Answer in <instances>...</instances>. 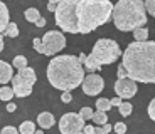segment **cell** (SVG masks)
<instances>
[{
  "label": "cell",
  "instance_id": "6da1fadb",
  "mask_svg": "<svg viewBox=\"0 0 155 134\" xmlns=\"http://www.w3.org/2000/svg\"><path fill=\"white\" fill-rule=\"evenodd\" d=\"M121 65L128 79L143 84H155V42H133L125 49Z\"/></svg>",
  "mask_w": 155,
  "mask_h": 134
},
{
  "label": "cell",
  "instance_id": "7a4b0ae2",
  "mask_svg": "<svg viewBox=\"0 0 155 134\" xmlns=\"http://www.w3.org/2000/svg\"><path fill=\"white\" fill-rule=\"evenodd\" d=\"M84 67L76 55H56L47 64V80L54 89L69 92L83 84Z\"/></svg>",
  "mask_w": 155,
  "mask_h": 134
},
{
  "label": "cell",
  "instance_id": "3957f363",
  "mask_svg": "<svg viewBox=\"0 0 155 134\" xmlns=\"http://www.w3.org/2000/svg\"><path fill=\"white\" fill-rule=\"evenodd\" d=\"M76 14L79 34H89L110 22L113 4L110 0H78Z\"/></svg>",
  "mask_w": 155,
  "mask_h": 134
},
{
  "label": "cell",
  "instance_id": "277c9868",
  "mask_svg": "<svg viewBox=\"0 0 155 134\" xmlns=\"http://www.w3.org/2000/svg\"><path fill=\"white\" fill-rule=\"evenodd\" d=\"M113 23L121 32H132L147 25V10L142 0H120L113 5Z\"/></svg>",
  "mask_w": 155,
  "mask_h": 134
},
{
  "label": "cell",
  "instance_id": "5b68a950",
  "mask_svg": "<svg viewBox=\"0 0 155 134\" xmlns=\"http://www.w3.org/2000/svg\"><path fill=\"white\" fill-rule=\"evenodd\" d=\"M121 54L123 52H121L118 42H115L111 39H98L91 54L86 57V62L83 64V67L89 70V74H94V70L101 69V65L116 62Z\"/></svg>",
  "mask_w": 155,
  "mask_h": 134
},
{
  "label": "cell",
  "instance_id": "8992f818",
  "mask_svg": "<svg viewBox=\"0 0 155 134\" xmlns=\"http://www.w3.org/2000/svg\"><path fill=\"white\" fill-rule=\"evenodd\" d=\"M78 0H59L58 10H56V25L61 30L68 34H79V25H78Z\"/></svg>",
  "mask_w": 155,
  "mask_h": 134
},
{
  "label": "cell",
  "instance_id": "52a82bcc",
  "mask_svg": "<svg viewBox=\"0 0 155 134\" xmlns=\"http://www.w3.org/2000/svg\"><path fill=\"white\" fill-rule=\"evenodd\" d=\"M42 47H44V55H54L66 47V37L59 30L46 32L42 37Z\"/></svg>",
  "mask_w": 155,
  "mask_h": 134
},
{
  "label": "cell",
  "instance_id": "ba28073f",
  "mask_svg": "<svg viewBox=\"0 0 155 134\" xmlns=\"http://www.w3.org/2000/svg\"><path fill=\"white\" fill-rule=\"evenodd\" d=\"M84 119L76 112H66L59 119V131L61 134H79L84 129Z\"/></svg>",
  "mask_w": 155,
  "mask_h": 134
},
{
  "label": "cell",
  "instance_id": "9c48e42d",
  "mask_svg": "<svg viewBox=\"0 0 155 134\" xmlns=\"http://www.w3.org/2000/svg\"><path fill=\"white\" fill-rule=\"evenodd\" d=\"M138 91V86H137L135 80L132 79H116L115 82V94L116 97L120 99H130L133 97Z\"/></svg>",
  "mask_w": 155,
  "mask_h": 134
},
{
  "label": "cell",
  "instance_id": "30bf717a",
  "mask_svg": "<svg viewBox=\"0 0 155 134\" xmlns=\"http://www.w3.org/2000/svg\"><path fill=\"white\" fill-rule=\"evenodd\" d=\"M81 87H83V92H84L86 96H96V94H100L103 91L105 80H103L101 76H98V74H89V76L84 77Z\"/></svg>",
  "mask_w": 155,
  "mask_h": 134
},
{
  "label": "cell",
  "instance_id": "8fae6325",
  "mask_svg": "<svg viewBox=\"0 0 155 134\" xmlns=\"http://www.w3.org/2000/svg\"><path fill=\"white\" fill-rule=\"evenodd\" d=\"M12 91H14V96L17 97H27L32 94V84L29 80L22 79L19 74H15L12 79Z\"/></svg>",
  "mask_w": 155,
  "mask_h": 134
},
{
  "label": "cell",
  "instance_id": "7c38bea8",
  "mask_svg": "<svg viewBox=\"0 0 155 134\" xmlns=\"http://www.w3.org/2000/svg\"><path fill=\"white\" fill-rule=\"evenodd\" d=\"M12 79H14V67H10V64H7L5 61H0V84L12 82Z\"/></svg>",
  "mask_w": 155,
  "mask_h": 134
},
{
  "label": "cell",
  "instance_id": "4fadbf2b",
  "mask_svg": "<svg viewBox=\"0 0 155 134\" xmlns=\"http://www.w3.org/2000/svg\"><path fill=\"white\" fill-rule=\"evenodd\" d=\"M54 123H56V119L51 112H41V114L37 116V124L42 127V129H51V127L54 126Z\"/></svg>",
  "mask_w": 155,
  "mask_h": 134
},
{
  "label": "cell",
  "instance_id": "5bb4252c",
  "mask_svg": "<svg viewBox=\"0 0 155 134\" xmlns=\"http://www.w3.org/2000/svg\"><path fill=\"white\" fill-rule=\"evenodd\" d=\"M8 23H10L8 22V8L4 2H0V35L5 34Z\"/></svg>",
  "mask_w": 155,
  "mask_h": 134
},
{
  "label": "cell",
  "instance_id": "9a60e30c",
  "mask_svg": "<svg viewBox=\"0 0 155 134\" xmlns=\"http://www.w3.org/2000/svg\"><path fill=\"white\" fill-rule=\"evenodd\" d=\"M20 77H22V79H25V80H29V82H31L32 86L35 84V80H37V76H35V70L34 69H31V67H24V69H20L19 72Z\"/></svg>",
  "mask_w": 155,
  "mask_h": 134
},
{
  "label": "cell",
  "instance_id": "2e32d148",
  "mask_svg": "<svg viewBox=\"0 0 155 134\" xmlns=\"http://www.w3.org/2000/svg\"><path fill=\"white\" fill-rule=\"evenodd\" d=\"M133 37H135V42H147L148 29H147V27H140V29L133 30Z\"/></svg>",
  "mask_w": 155,
  "mask_h": 134
},
{
  "label": "cell",
  "instance_id": "e0dca14e",
  "mask_svg": "<svg viewBox=\"0 0 155 134\" xmlns=\"http://www.w3.org/2000/svg\"><path fill=\"white\" fill-rule=\"evenodd\" d=\"M91 121H93L94 124H98V126H105V124H108V116H106V112H103V111H94Z\"/></svg>",
  "mask_w": 155,
  "mask_h": 134
},
{
  "label": "cell",
  "instance_id": "ac0fdd59",
  "mask_svg": "<svg viewBox=\"0 0 155 134\" xmlns=\"http://www.w3.org/2000/svg\"><path fill=\"white\" fill-rule=\"evenodd\" d=\"M24 15H25V20H27V22H32V23H37V20L41 19V12L37 10V8H27V10H25V14H24Z\"/></svg>",
  "mask_w": 155,
  "mask_h": 134
},
{
  "label": "cell",
  "instance_id": "d6986e66",
  "mask_svg": "<svg viewBox=\"0 0 155 134\" xmlns=\"http://www.w3.org/2000/svg\"><path fill=\"white\" fill-rule=\"evenodd\" d=\"M19 134H35V124L32 121H24L19 127Z\"/></svg>",
  "mask_w": 155,
  "mask_h": 134
},
{
  "label": "cell",
  "instance_id": "ffe728a7",
  "mask_svg": "<svg viewBox=\"0 0 155 134\" xmlns=\"http://www.w3.org/2000/svg\"><path fill=\"white\" fill-rule=\"evenodd\" d=\"M12 97H14V91H12V87H8V86H4V87H0V101L10 102Z\"/></svg>",
  "mask_w": 155,
  "mask_h": 134
},
{
  "label": "cell",
  "instance_id": "44dd1931",
  "mask_svg": "<svg viewBox=\"0 0 155 134\" xmlns=\"http://www.w3.org/2000/svg\"><path fill=\"white\" fill-rule=\"evenodd\" d=\"M12 67H15V69H24V67H27V57H24V55H15L14 61H12Z\"/></svg>",
  "mask_w": 155,
  "mask_h": 134
},
{
  "label": "cell",
  "instance_id": "7402d4cb",
  "mask_svg": "<svg viewBox=\"0 0 155 134\" xmlns=\"http://www.w3.org/2000/svg\"><path fill=\"white\" fill-rule=\"evenodd\" d=\"M96 107H98V111H110L111 109V102H110V99H106V97H100V99L96 101Z\"/></svg>",
  "mask_w": 155,
  "mask_h": 134
},
{
  "label": "cell",
  "instance_id": "603a6c76",
  "mask_svg": "<svg viewBox=\"0 0 155 134\" xmlns=\"http://www.w3.org/2000/svg\"><path fill=\"white\" fill-rule=\"evenodd\" d=\"M5 35H7V37H12V39L19 35V27H17L15 22H10V23H8L7 30H5Z\"/></svg>",
  "mask_w": 155,
  "mask_h": 134
},
{
  "label": "cell",
  "instance_id": "cb8c5ba5",
  "mask_svg": "<svg viewBox=\"0 0 155 134\" xmlns=\"http://www.w3.org/2000/svg\"><path fill=\"white\" fill-rule=\"evenodd\" d=\"M93 114H94V111L91 109V107H81V111H79V116H81L84 121H91L93 119Z\"/></svg>",
  "mask_w": 155,
  "mask_h": 134
},
{
  "label": "cell",
  "instance_id": "d4e9b609",
  "mask_svg": "<svg viewBox=\"0 0 155 134\" xmlns=\"http://www.w3.org/2000/svg\"><path fill=\"white\" fill-rule=\"evenodd\" d=\"M120 109V114L123 116V117H127V116H130L132 114V111H133V106L130 102H121V106L118 107Z\"/></svg>",
  "mask_w": 155,
  "mask_h": 134
},
{
  "label": "cell",
  "instance_id": "484cf974",
  "mask_svg": "<svg viewBox=\"0 0 155 134\" xmlns=\"http://www.w3.org/2000/svg\"><path fill=\"white\" fill-rule=\"evenodd\" d=\"M145 10L147 14H150L152 17H155V0H145Z\"/></svg>",
  "mask_w": 155,
  "mask_h": 134
},
{
  "label": "cell",
  "instance_id": "4316f807",
  "mask_svg": "<svg viewBox=\"0 0 155 134\" xmlns=\"http://www.w3.org/2000/svg\"><path fill=\"white\" fill-rule=\"evenodd\" d=\"M113 131H115L116 134H125L127 132V124L125 123H116L115 126H113Z\"/></svg>",
  "mask_w": 155,
  "mask_h": 134
},
{
  "label": "cell",
  "instance_id": "83f0119b",
  "mask_svg": "<svg viewBox=\"0 0 155 134\" xmlns=\"http://www.w3.org/2000/svg\"><path fill=\"white\" fill-rule=\"evenodd\" d=\"M32 44H34V49L37 50L39 54H42L44 55V47H42V39H37L35 37L34 40H32Z\"/></svg>",
  "mask_w": 155,
  "mask_h": 134
},
{
  "label": "cell",
  "instance_id": "f1b7e54d",
  "mask_svg": "<svg viewBox=\"0 0 155 134\" xmlns=\"http://www.w3.org/2000/svg\"><path fill=\"white\" fill-rule=\"evenodd\" d=\"M148 117H150L152 121H155V97L150 101V104H148Z\"/></svg>",
  "mask_w": 155,
  "mask_h": 134
},
{
  "label": "cell",
  "instance_id": "f546056e",
  "mask_svg": "<svg viewBox=\"0 0 155 134\" xmlns=\"http://www.w3.org/2000/svg\"><path fill=\"white\" fill-rule=\"evenodd\" d=\"M0 134H19V129L14 126H5L4 129H0Z\"/></svg>",
  "mask_w": 155,
  "mask_h": 134
},
{
  "label": "cell",
  "instance_id": "4dcf8cb0",
  "mask_svg": "<svg viewBox=\"0 0 155 134\" xmlns=\"http://www.w3.org/2000/svg\"><path fill=\"white\" fill-rule=\"evenodd\" d=\"M116 76H118V79H128V74H127V70H125V67L123 65H118V72H116Z\"/></svg>",
  "mask_w": 155,
  "mask_h": 134
},
{
  "label": "cell",
  "instance_id": "1f68e13d",
  "mask_svg": "<svg viewBox=\"0 0 155 134\" xmlns=\"http://www.w3.org/2000/svg\"><path fill=\"white\" fill-rule=\"evenodd\" d=\"M58 2L59 0H51L49 4H47V10L52 12V14H56V10H58Z\"/></svg>",
  "mask_w": 155,
  "mask_h": 134
},
{
  "label": "cell",
  "instance_id": "d6a6232c",
  "mask_svg": "<svg viewBox=\"0 0 155 134\" xmlns=\"http://www.w3.org/2000/svg\"><path fill=\"white\" fill-rule=\"evenodd\" d=\"M61 101L64 104H69L71 101H73V96H71L69 92H62V94H61Z\"/></svg>",
  "mask_w": 155,
  "mask_h": 134
},
{
  "label": "cell",
  "instance_id": "836d02e7",
  "mask_svg": "<svg viewBox=\"0 0 155 134\" xmlns=\"http://www.w3.org/2000/svg\"><path fill=\"white\" fill-rule=\"evenodd\" d=\"M110 102H111V107H120L121 106V102H123V101L120 99V97H113V99H110Z\"/></svg>",
  "mask_w": 155,
  "mask_h": 134
},
{
  "label": "cell",
  "instance_id": "e575fe53",
  "mask_svg": "<svg viewBox=\"0 0 155 134\" xmlns=\"http://www.w3.org/2000/svg\"><path fill=\"white\" fill-rule=\"evenodd\" d=\"M79 134H94V127L93 126H84V129H83Z\"/></svg>",
  "mask_w": 155,
  "mask_h": 134
},
{
  "label": "cell",
  "instance_id": "d590c367",
  "mask_svg": "<svg viewBox=\"0 0 155 134\" xmlns=\"http://www.w3.org/2000/svg\"><path fill=\"white\" fill-rule=\"evenodd\" d=\"M5 107H7V111H8V112H14V111L17 109V106H15L14 102H7V106H5Z\"/></svg>",
  "mask_w": 155,
  "mask_h": 134
},
{
  "label": "cell",
  "instance_id": "8d00e7d4",
  "mask_svg": "<svg viewBox=\"0 0 155 134\" xmlns=\"http://www.w3.org/2000/svg\"><path fill=\"white\" fill-rule=\"evenodd\" d=\"M101 127H103L105 134H108V132H111V131H113V126H111V124H105V126H101Z\"/></svg>",
  "mask_w": 155,
  "mask_h": 134
},
{
  "label": "cell",
  "instance_id": "74e56055",
  "mask_svg": "<svg viewBox=\"0 0 155 134\" xmlns=\"http://www.w3.org/2000/svg\"><path fill=\"white\" fill-rule=\"evenodd\" d=\"M35 25H37L39 29H41V27H44V25H46V19H44V17H41V19L37 20V23H35Z\"/></svg>",
  "mask_w": 155,
  "mask_h": 134
},
{
  "label": "cell",
  "instance_id": "f35d334b",
  "mask_svg": "<svg viewBox=\"0 0 155 134\" xmlns=\"http://www.w3.org/2000/svg\"><path fill=\"white\" fill-rule=\"evenodd\" d=\"M86 57H88V55H84V54H79V55H78V61L81 62V64H84V62H86Z\"/></svg>",
  "mask_w": 155,
  "mask_h": 134
},
{
  "label": "cell",
  "instance_id": "ab89813d",
  "mask_svg": "<svg viewBox=\"0 0 155 134\" xmlns=\"http://www.w3.org/2000/svg\"><path fill=\"white\" fill-rule=\"evenodd\" d=\"M94 134H105V131H103V127H94Z\"/></svg>",
  "mask_w": 155,
  "mask_h": 134
},
{
  "label": "cell",
  "instance_id": "60d3db41",
  "mask_svg": "<svg viewBox=\"0 0 155 134\" xmlns=\"http://www.w3.org/2000/svg\"><path fill=\"white\" fill-rule=\"evenodd\" d=\"M2 50H4V37L0 35V52H2Z\"/></svg>",
  "mask_w": 155,
  "mask_h": 134
},
{
  "label": "cell",
  "instance_id": "b9f144b4",
  "mask_svg": "<svg viewBox=\"0 0 155 134\" xmlns=\"http://www.w3.org/2000/svg\"><path fill=\"white\" fill-rule=\"evenodd\" d=\"M35 134H44L42 131H35Z\"/></svg>",
  "mask_w": 155,
  "mask_h": 134
}]
</instances>
